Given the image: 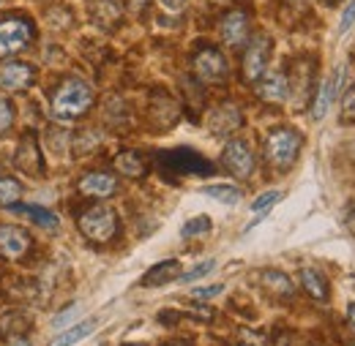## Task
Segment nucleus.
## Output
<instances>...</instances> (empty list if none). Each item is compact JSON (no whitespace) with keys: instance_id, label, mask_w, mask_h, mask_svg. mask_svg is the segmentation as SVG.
Listing matches in <instances>:
<instances>
[{"instance_id":"obj_31","label":"nucleus","mask_w":355,"mask_h":346,"mask_svg":"<svg viewBox=\"0 0 355 346\" xmlns=\"http://www.w3.org/2000/svg\"><path fill=\"white\" fill-rule=\"evenodd\" d=\"M353 25H355V0H350L347 11L342 14V22H339V33H347Z\"/></svg>"},{"instance_id":"obj_22","label":"nucleus","mask_w":355,"mask_h":346,"mask_svg":"<svg viewBox=\"0 0 355 346\" xmlns=\"http://www.w3.org/2000/svg\"><path fill=\"white\" fill-rule=\"evenodd\" d=\"M260 278H263V284H266L273 295H279V298H290V295H293V284H290V278H287L284 273H279V270H266Z\"/></svg>"},{"instance_id":"obj_36","label":"nucleus","mask_w":355,"mask_h":346,"mask_svg":"<svg viewBox=\"0 0 355 346\" xmlns=\"http://www.w3.org/2000/svg\"><path fill=\"white\" fill-rule=\"evenodd\" d=\"M345 224H347V229L355 235V208H350V213H347V221H345Z\"/></svg>"},{"instance_id":"obj_15","label":"nucleus","mask_w":355,"mask_h":346,"mask_svg":"<svg viewBox=\"0 0 355 346\" xmlns=\"http://www.w3.org/2000/svg\"><path fill=\"white\" fill-rule=\"evenodd\" d=\"M164 164H170V167H175L178 172H200V174H208L211 172V164L208 161H202L197 153H191V150H178V153H164V158H162Z\"/></svg>"},{"instance_id":"obj_24","label":"nucleus","mask_w":355,"mask_h":346,"mask_svg":"<svg viewBox=\"0 0 355 346\" xmlns=\"http://www.w3.org/2000/svg\"><path fill=\"white\" fill-rule=\"evenodd\" d=\"M19 197H22V185L17 180H11V177L0 180V205L3 208H14Z\"/></svg>"},{"instance_id":"obj_18","label":"nucleus","mask_w":355,"mask_h":346,"mask_svg":"<svg viewBox=\"0 0 355 346\" xmlns=\"http://www.w3.org/2000/svg\"><path fill=\"white\" fill-rule=\"evenodd\" d=\"M90 19L98 28H115L123 19V11H121V6L115 0H96L90 6Z\"/></svg>"},{"instance_id":"obj_39","label":"nucleus","mask_w":355,"mask_h":346,"mask_svg":"<svg viewBox=\"0 0 355 346\" xmlns=\"http://www.w3.org/2000/svg\"><path fill=\"white\" fill-rule=\"evenodd\" d=\"M325 3H331V6H334V3H339V0H325Z\"/></svg>"},{"instance_id":"obj_16","label":"nucleus","mask_w":355,"mask_h":346,"mask_svg":"<svg viewBox=\"0 0 355 346\" xmlns=\"http://www.w3.org/2000/svg\"><path fill=\"white\" fill-rule=\"evenodd\" d=\"M175 278H180V262L167 260V262L153 264V267L142 275V286L153 289V286H164V284H170V281H175Z\"/></svg>"},{"instance_id":"obj_37","label":"nucleus","mask_w":355,"mask_h":346,"mask_svg":"<svg viewBox=\"0 0 355 346\" xmlns=\"http://www.w3.org/2000/svg\"><path fill=\"white\" fill-rule=\"evenodd\" d=\"M11 346H31V344H28V338H19L17 344H11Z\"/></svg>"},{"instance_id":"obj_21","label":"nucleus","mask_w":355,"mask_h":346,"mask_svg":"<svg viewBox=\"0 0 355 346\" xmlns=\"http://www.w3.org/2000/svg\"><path fill=\"white\" fill-rule=\"evenodd\" d=\"M115 167H118V172L126 174V177H145V172H148L145 161L137 153H118Z\"/></svg>"},{"instance_id":"obj_19","label":"nucleus","mask_w":355,"mask_h":346,"mask_svg":"<svg viewBox=\"0 0 355 346\" xmlns=\"http://www.w3.org/2000/svg\"><path fill=\"white\" fill-rule=\"evenodd\" d=\"M93 327H96V319H85V322H80V325H74V327H69L66 333H60L55 341L49 346H74L80 344V341H85L90 333H93Z\"/></svg>"},{"instance_id":"obj_6","label":"nucleus","mask_w":355,"mask_h":346,"mask_svg":"<svg viewBox=\"0 0 355 346\" xmlns=\"http://www.w3.org/2000/svg\"><path fill=\"white\" fill-rule=\"evenodd\" d=\"M268 60H270V39L257 36L252 39L243 55V80L246 82H257L268 71Z\"/></svg>"},{"instance_id":"obj_12","label":"nucleus","mask_w":355,"mask_h":346,"mask_svg":"<svg viewBox=\"0 0 355 346\" xmlns=\"http://www.w3.org/2000/svg\"><path fill=\"white\" fill-rule=\"evenodd\" d=\"M342 77H345V69L339 66V69L334 71V77H331L328 82H322V85H320V93H317L314 107H311V118H314V120H322V118L328 115L331 101H334V98H336V93L342 90Z\"/></svg>"},{"instance_id":"obj_28","label":"nucleus","mask_w":355,"mask_h":346,"mask_svg":"<svg viewBox=\"0 0 355 346\" xmlns=\"http://www.w3.org/2000/svg\"><path fill=\"white\" fill-rule=\"evenodd\" d=\"M279 199H282V191H266V194H260V197L252 202V210H254V213H263L270 205H276Z\"/></svg>"},{"instance_id":"obj_29","label":"nucleus","mask_w":355,"mask_h":346,"mask_svg":"<svg viewBox=\"0 0 355 346\" xmlns=\"http://www.w3.org/2000/svg\"><path fill=\"white\" fill-rule=\"evenodd\" d=\"M214 267H216V262H214V260L202 262L200 267H194V270H189V273H180V281H183V284H191V281H197V278L208 275V273H211Z\"/></svg>"},{"instance_id":"obj_11","label":"nucleus","mask_w":355,"mask_h":346,"mask_svg":"<svg viewBox=\"0 0 355 346\" xmlns=\"http://www.w3.org/2000/svg\"><path fill=\"white\" fill-rule=\"evenodd\" d=\"M257 95L263 101H270V104H282L287 101L290 95V82L282 71H266L260 80H257Z\"/></svg>"},{"instance_id":"obj_34","label":"nucleus","mask_w":355,"mask_h":346,"mask_svg":"<svg viewBox=\"0 0 355 346\" xmlns=\"http://www.w3.org/2000/svg\"><path fill=\"white\" fill-rule=\"evenodd\" d=\"M162 6H164L167 11H180V8L186 6V0H162Z\"/></svg>"},{"instance_id":"obj_41","label":"nucleus","mask_w":355,"mask_h":346,"mask_svg":"<svg viewBox=\"0 0 355 346\" xmlns=\"http://www.w3.org/2000/svg\"><path fill=\"white\" fill-rule=\"evenodd\" d=\"M126 346H142V344H126Z\"/></svg>"},{"instance_id":"obj_10","label":"nucleus","mask_w":355,"mask_h":346,"mask_svg":"<svg viewBox=\"0 0 355 346\" xmlns=\"http://www.w3.org/2000/svg\"><path fill=\"white\" fill-rule=\"evenodd\" d=\"M222 42L227 46H246L249 42V17L246 11H230L227 17L222 19Z\"/></svg>"},{"instance_id":"obj_35","label":"nucleus","mask_w":355,"mask_h":346,"mask_svg":"<svg viewBox=\"0 0 355 346\" xmlns=\"http://www.w3.org/2000/svg\"><path fill=\"white\" fill-rule=\"evenodd\" d=\"M347 327H350V333L355 336V303L347 308Z\"/></svg>"},{"instance_id":"obj_1","label":"nucleus","mask_w":355,"mask_h":346,"mask_svg":"<svg viewBox=\"0 0 355 346\" xmlns=\"http://www.w3.org/2000/svg\"><path fill=\"white\" fill-rule=\"evenodd\" d=\"M93 104V90L83 80H66L63 85L55 90L52 95V118L71 123L77 118H83Z\"/></svg>"},{"instance_id":"obj_26","label":"nucleus","mask_w":355,"mask_h":346,"mask_svg":"<svg viewBox=\"0 0 355 346\" xmlns=\"http://www.w3.org/2000/svg\"><path fill=\"white\" fill-rule=\"evenodd\" d=\"M205 232H211V218L208 216L191 218V221H186V226L180 229L183 237H194V235H205Z\"/></svg>"},{"instance_id":"obj_23","label":"nucleus","mask_w":355,"mask_h":346,"mask_svg":"<svg viewBox=\"0 0 355 346\" xmlns=\"http://www.w3.org/2000/svg\"><path fill=\"white\" fill-rule=\"evenodd\" d=\"M14 213H17V216L33 218V221H36L39 226H44V229H58V221H60L55 213H49L44 208H14Z\"/></svg>"},{"instance_id":"obj_32","label":"nucleus","mask_w":355,"mask_h":346,"mask_svg":"<svg viewBox=\"0 0 355 346\" xmlns=\"http://www.w3.org/2000/svg\"><path fill=\"white\" fill-rule=\"evenodd\" d=\"M222 292H224L222 284H214V286H205V289H194L191 295L200 298V300H208V298H216V295H222Z\"/></svg>"},{"instance_id":"obj_40","label":"nucleus","mask_w":355,"mask_h":346,"mask_svg":"<svg viewBox=\"0 0 355 346\" xmlns=\"http://www.w3.org/2000/svg\"><path fill=\"white\" fill-rule=\"evenodd\" d=\"M129 3H142V0H129Z\"/></svg>"},{"instance_id":"obj_5","label":"nucleus","mask_w":355,"mask_h":346,"mask_svg":"<svg viewBox=\"0 0 355 346\" xmlns=\"http://www.w3.org/2000/svg\"><path fill=\"white\" fill-rule=\"evenodd\" d=\"M222 164L230 174L246 180L249 174L254 172V153H252V147H249L243 139H232V142H227V147H224Z\"/></svg>"},{"instance_id":"obj_8","label":"nucleus","mask_w":355,"mask_h":346,"mask_svg":"<svg viewBox=\"0 0 355 346\" xmlns=\"http://www.w3.org/2000/svg\"><path fill=\"white\" fill-rule=\"evenodd\" d=\"M33 80H36V71L28 63L11 60V63H3L0 66V90L19 93V90H28V87L33 85Z\"/></svg>"},{"instance_id":"obj_3","label":"nucleus","mask_w":355,"mask_h":346,"mask_svg":"<svg viewBox=\"0 0 355 346\" xmlns=\"http://www.w3.org/2000/svg\"><path fill=\"white\" fill-rule=\"evenodd\" d=\"M80 232L93 243H107L118 232V216L107 205H93L80 216Z\"/></svg>"},{"instance_id":"obj_27","label":"nucleus","mask_w":355,"mask_h":346,"mask_svg":"<svg viewBox=\"0 0 355 346\" xmlns=\"http://www.w3.org/2000/svg\"><path fill=\"white\" fill-rule=\"evenodd\" d=\"M11 126H14V107L0 95V136H6Z\"/></svg>"},{"instance_id":"obj_9","label":"nucleus","mask_w":355,"mask_h":346,"mask_svg":"<svg viewBox=\"0 0 355 346\" xmlns=\"http://www.w3.org/2000/svg\"><path fill=\"white\" fill-rule=\"evenodd\" d=\"M31 248V237L25 229L14 226V224H3L0 226V257L3 260H22Z\"/></svg>"},{"instance_id":"obj_20","label":"nucleus","mask_w":355,"mask_h":346,"mask_svg":"<svg viewBox=\"0 0 355 346\" xmlns=\"http://www.w3.org/2000/svg\"><path fill=\"white\" fill-rule=\"evenodd\" d=\"M301 286L309 292L314 300H325V298H328V284H325V278H322L317 270H311V267L301 270Z\"/></svg>"},{"instance_id":"obj_38","label":"nucleus","mask_w":355,"mask_h":346,"mask_svg":"<svg viewBox=\"0 0 355 346\" xmlns=\"http://www.w3.org/2000/svg\"><path fill=\"white\" fill-rule=\"evenodd\" d=\"M167 346H186L183 341H173V344H167Z\"/></svg>"},{"instance_id":"obj_17","label":"nucleus","mask_w":355,"mask_h":346,"mask_svg":"<svg viewBox=\"0 0 355 346\" xmlns=\"http://www.w3.org/2000/svg\"><path fill=\"white\" fill-rule=\"evenodd\" d=\"M208 126H211V131H214L216 136H224V134H230V131H235L241 126V112H238L232 104H224V107L211 112Z\"/></svg>"},{"instance_id":"obj_33","label":"nucleus","mask_w":355,"mask_h":346,"mask_svg":"<svg viewBox=\"0 0 355 346\" xmlns=\"http://www.w3.org/2000/svg\"><path fill=\"white\" fill-rule=\"evenodd\" d=\"M74 311H77V305H69V308H66V311H63L60 316H55V319H52V325H55V330H60V327H63V325H66V322H69V319L74 316Z\"/></svg>"},{"instance_id":"obj_2","label":"nucleus","mask_w":355,"mask_h":346,"mask_svg":"<svg viewBox=\"0 0 355 346\" xmlns=\"http://www.w3.org/2000/svg\"><path fill=\"white\" fill-rule=\"evenodd\" d=\"M301 145H304L301 134L293 129H279L273 131V134H268L266 139L268 164L276 167V170H290L295 164L298 153H301Z\"/></svg>"},{"instance_id":"obj_30","label":"nucleus","mask_w":355,"mask_h":346,"mask_svg":"<svg viewBox=\"0 0 355 346\" xmlns=\"http://www.w3.org/2000/svg\"><path fill=\"white\" fill-rule=\"evenodd\" d=\"M342 112H345V120L355 123V85L347 90V95H345V101H342Z\"/></svg>"},{"instance_id":"obj_25","label":"nucleus","mask_w":355,"mask_h":346,"mask_svg":"<svg viewBox=\"0 0 355 346\" xmlns=\"http://www.w3.org/2000/svg\"><path fill=\"white\" fill-rule=\"evenodd\" d=\"M202 194H205V197L219 199V202H224V205H235V202L241 199V191H238V188H232V185H205V188H202Z\"/></svg>"},{"instance_id":"obj_42","label":"nucleus","mask_w":355,"mask_h":346,"mask_svg":"<svg viewBox=\"0 0 355 346\" xmlns=\"http://www.w3.org/2000/svg\"><path fill=\"white\" fill-rule=\"evenodd\" d=\"M0 3H3V0H0Z\"/></svg>"},{"instance_id":"obj_13","label":"nucleus","mask_w":355,"mask_h":346,"mask_svg":"<svg viewBox=\"0 0 355 346\" xmlns=\"http://www.w3.org/2000/svg\"><path fill=\"white\" fill-rule=\"evenodd\" d=\"M80 191L93 199H107L118 191V180L107 172H90L80 180Z\"/></svg>"},{"instance_id":"obj_4","label":"nucleus","mask_w":355,"mask_h":346,"mask_svg":"<svg viewBox=\"0 0 355 346\" xmlns=\"http://www.w3.org/2000/svg\"><path fill=\"white\" fill-rule=\"evenodd\" d=\"M31 42H33V28H31L28 19L14 17V19L0 22V57L22 52Z\"/></svg>"},{"instance_id":"obj_14","label":"nucleus","mask_w":355,"mask_h":346,"mask_svg":"<svg viewBox=\"0 0 355 346\" xmlns=\"http://www.w3.org/2000/svg\"><path fill=\"white\" fill-rule=\"evenodd\" d=\"M14 164H17L25 174H39L42 170H44V167H42V156H39V145H36V139H33L31 134L22 136V142L17 145Z\"/></svg>"},{"instance_id":"obj_7","label":"nucleus","mask_w":355,"mask_h":346,"mask_svg":"<svg viewBox=\"0 0 355 346\" xmlns=\"http://www.w3.org/2000/svg\"><path fill=\"white\" fill-rule=\"evenodd\" d=\"M194 74L202 82H224L227 80V60L219 49L214 46H202L194 55Z\"/></svg>"}]
</instances>
